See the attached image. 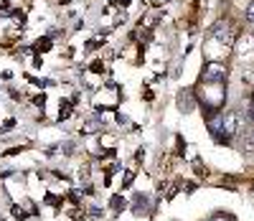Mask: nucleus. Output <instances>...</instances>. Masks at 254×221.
<instances>
[{
  "mask_svg": "<svg viewBox=\"0 0 254 221\" xmlns=\"http://www.w3.org/2000/svg\"><path fill=\"white\" fill-rule=\"evenodd\" d=\"M224 79H226V69L221 64H208L203 76H201L203 84H224Z\"/></svg>",
  "mask_w": 254,
  "mask_h": 221,
  "instance_id": "1",
  "label": "nucleus"
},
{
  "mask_svg": "<svg viewBox=\"0 0 254 221\" xmlns=\"http://www.w3.org/2000/svg\"><path fill=\"white\" fill-rule=\"evenodd\" d=\"M178 104L183 107V112H190V109H193V99H190V94H188V92H186V94H181Z\"/></svg>",
  "mask_w": 254,
  "mask_h": 221,
  "instance_id": "2",
  "label": "nucleus"
},
{
  "mask_svg": "<svg viewBox=\"0 0 254 221\" xmlns=\"http://www.w3.org/2000/svg\"><path fill=\"white\" fill-rule=\"evenodd\" d=\"M244 150H247V152L254 150V132H249V135H247V140H244Z\"/></svg>",
  "mask_w": 254,
  "mask_h": 221,
  "instance_id": "3",
  "label": "nucleus"
},
{
  "mask_svg": "<svg viewBox=\"0 0 254 221\" xmlns=\"http://www.w3.org/2000/svg\"><path fill=\"white\" fill-rule=\"evenodd\" d=\"M247 20H249V23H254V0H252L249 8H247Z\"/></svg>",
  "mask_w": 254,
  "mask_h": 221,
  "instance_id": "4",
  "label": "nucleus"
},
{
  "mask_svg": "<svg viewBox=\"0 0 254 221\" xmlns=\"http://www.w3.org/2000/svg\"><path fill=\"white\" fill-rule=\"evenodd\" d=\"M208 221H231L229 216H214V219H208Z\"/></svg>",
  "mask_w": 254,
  "mask_h": 221,
  "instance_id": "5",
  "label": "nucleus"
}]
</instances>
